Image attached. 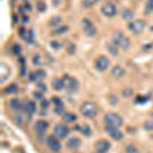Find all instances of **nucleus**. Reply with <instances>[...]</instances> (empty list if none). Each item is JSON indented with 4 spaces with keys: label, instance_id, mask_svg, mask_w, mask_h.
Segmentation results:
<instances>
[{
    "label": "nucleus",
    "instance_id": "nucleus-1",
    "mask_svg": "<svg viewBox=\"0 0 153 153\" xmlns=\"http://www.w3.org/2000/svg\"><path fill=\"white\" fill-rule=\"evenodd\" d=\"M81 114L87 118H93L98 114V108L93 102L86 101L81 105Z\"/></svg>",
    "mask_w": 153,
    "mask_h": 153
},
{
    "label": "nucleus",
    "instance_id": "nucleus-2",
    "mask_svg": "<svg viewBox=\"0 0 153 153\" xmlns=\"http://www.w3.org/2000/svg\"><path fill=\"white\" fill-rule=\"evenodd\" d=\"M104 123L108 126L121 128L123 123V121L121 117V115L115 114V112H107L104 115Z\"/></svg>",
    "mask_w": 153,
    "mask_h": 153
},
{
    "label": "nucleus",
    "instance_id": "nucleus-3",
    "mask_svg": "<svg viewBox=\"0 0 153 153\" xmlns=\"http://www.w3.org/2000/svg\"><path fill=\"white\" fill-rule=\"evenodd\" d=\"M82 25H83V31L85 33L86 36L88 37H94L97 33L95 26L93 25V23L89 20V18H83L82 20Z\"/></svg>",
    "mask_w": 153,
    "mask_h": 153
},
{
    "label": "nucleus",
    "instance_id": "nucleus-4",
    "mask_svg": "<svg viewBox=\"0 0 153 153\" xmlns=\"http://www.w3.org/2000/svg\"><path fill=\"white\" fill-rule=\"evenodd\" d=\"M54 134L55 136H57L59 139H64L68 136L70 134V129L68 128V126H66L64 123H57L54 128Z\"/></svg>",
    "mask_w": 153,
    "mask_h": 153
},
{
    "label": "nucleus",
    "instance_id": "nucleus-5",
    "mask_svg": "<svg viewBox=\"0 0 153 153\" xmlns=\"http://www.w3.org/2000/svg\"><path fill=\"white\" fill-rule=\"evenodd\" d=\"M64 82V87L66 88L68 92H76L79 88V82L77 81L75 78L66 76L63 78Z\"/></svg>",
    "mask_w": 153,
    "mask_h": 153
},
{
    "label": "nucleus",
    "instance_id": "nucleus-6",
    "mask_svg": "<svg viewBox=\"0 0 153 153\" xmlns=\"http://www.w3.org/2000/svg\"><path fill=\"white\" fill-rule=\"evenodd\" d=\"M144 28H145V23L143 20H134V22L130 23L129 25V29L133 34L135 35H139L143 32Z\"/></svg>",
    "mask_w": 153,
    "mask_h": 153
},
{
    "label": "nucleus",
    "instance_id": "nucleus-7",
    "mask_svg": "<svg viewBox=\"0 0 153 153\" xmlns=\"http://www.w3.org/2000/svg\"><path fill=\"white\" fill-rule=\"evenodd\" d=\"M109 63H110L109 59L104 55L99 56V57H97L95 60L96 68H97L98 71H100V72H104V71L107 70L108 66H109Z\"/></svg>",
    "mask_w": 153,
    "mask_h": 153
},
{
    "label": "nucleus",
    "instance_id": "nucleus-8",
    "mask_svg": "<svg viewBox=\"0 0 153 153\" xmlns=\"http://www.w3.org/2000/svg\"><path fill=\"white\" fill-rule=\"evenodd\" d=\"M105 131H106V133H107L108 135L112 138V139L116 140V141L121 140L123 139V133H121V132L118 130V128H116V127H112V126H108L107 125L105 127Z\"/></svg>",
    "mask_w": 153,
    "mask_h": 153
},
{
    "label": "nucleus",
    "instance_id": "nucleus-9",
    "mask_svg": "<svg viewBox=\"0 0 153 153\" xmlns=\"http://www.w3.org/2000/svg\"><path fill=\"white\" fill-rule=\"evenodd\" d=\"M46 143H47L48 147L53 152H59L61 149V145H60L59 141L54 136H48L47 139H46Z\"/></svg>",
    "mask_w": 153,
    "mask_h": 153
},
{
    "label": "nucleus",
    "instance_id": "nucleus-10",
    "mask_svg": "<svg viewBox=\"0 0 153 153\" xmlns=\"http://www.w3.org/2000/svg\"><path fill=\"white\" fill-rule=\"evenodd\" d=\"M110 148V142L105 139L98 140L95 144V150L97 153H106Z\"/></svg>",
    "mask_w": 153,
    "mask_h": 153
},
{
    "label": "nucleus",
    "instance_id": "nucleus-11",
    "mask_svg": "<svg viewBox=\"0 0 153 153\" xmlns=\"http://www.w3.org/2000/svg\"><path fill=\"white\" fill-rule=\"evenodd\" d=\"M101 12L107 18H114L116 14V8H115L114 3H105L101 7Z\"/></svg>",
    "mask_w": 153,
    "mask_h": 153
},
{
    "label": "nucleus",
    "instance_id": "nucleus-12",
    "mask_svg": "<svg viewBox=\"0 0 153 153\" xmlns=\"http://www.w3.org/2000/svg\"><path fill=\"white\" fill-rule=\"evenodd\" d=\"M48 126L49 125H48L47 121H43V119H40V121H38L35 123V130H36V132L39 135H43L46 132V130L48 129Z\"/></svg>",
    "mask_w": 153,
    "mask_h": 153
},
{
    "label": "nucleus",
    "instance_id": "nucleus-13",
    "mask_svg": "<svg viewBox=\"0 0 153 153\" xmlns=\"http://www.w3.org/2000/svg\"><path fill=\"white\" fill-rule=\"evenodd\" d=\"M126 71L123 68H121V66H115L114 68L111 70V76L114 79H121V77H123Z\"/></svg>",
    "mask_w": 153,
    "mask_h": 153
},
{
    "label": "nucleus",
    "instance_id": "nucleus-14",
    "mask_svg": "<svg viewBox=\"0 0 153 153\" xmlns=\"http://www.w3.org/2000/svg\"><path fill=\"white\" fill-rule=\"evenodd\" d=\"M80 144H81V140H80L79 138H77V137H73L68 141L66 146H68V148H71V149H75V148L79 147Z\"/></svg>",
    "mask_w": 153,
    "mask_h": 153
},
{
    "label": "nucleus",
    "instance_id": "nucleus-15",
    "mask_svg": "<svg viewBox=\"0 0 153 153\" xmlns=\"http://www.w3.org/2000/svg\"><path fill=\"white\" fill-rule=\"evenodd\" d=\"M52 88L56 91H60L64 88V82L63 79H55L52 82Z\"/></svg>",
    "mask_w": 153,
    "mask_h": 153
},
{
    "label": "nucleus",
    "instance_id": "nucleus-16",
    "mask_svg": "<svg viewBox=\"0 0 153 153\" xmlns=\"http://www.w3.org/2000/svg\"><path fill=\"white\" fill-rule=\"evenodd\" d=\"M10 75V70L6 66H4L3 63H1V84H3V82L6 81L8 77Z\"/></svg>",
    "mask_w": 153,
    "mask_h": 153
},
{
    "label": "nucleus",
    "instance_id": "nucleus-17",
    "mask_svg": "<svg viewBox=\"0 0 153 153\" xmlns=\"http://www.w3.org/2000/svg\"><path fill=\"white\" fill-rule=\"evenodd\" d=\"M26 109L29 114H34L37 110L36 103H35L34 101H28L26 104Z\"/></svg>",
    "mask_w": 153,
    "mask_h": 153
},
{
    "label": "nucleus",
    "instance_id": "nucleus-18",
    "mask_svg": "<svg viewBox=\"0 0 153 153\" xmlns=\"http://www.w3.org/2000/svg\"><path fill=\"white\" fill-rule=\"evenodd\" d=\"M18 84H16V83H12V84H10V85H8L7 87L4 89V92H5L6 94H14V93H16L18 92Z\"/></svg>",
    "mask_w": 153,
    "mask_h": 153
},
{
    "label": "nucleus",
    "instance_id": "nucleus-19",
    "mask_svg": "<svg viewBox=\"0 0 153 153\" xmlns=\"http://www.w3.org/2000/svg\"><path fill=\"white\" fill-rule=\"evenodd\" d=\"M77 115L72 114V112H66V114H63L62 115V119H63L66 123H73V121H77Z\"/></svg>",
    "mask_w": 153,
    "mask_h": 153
},
{
    "label": "nucleus",
    "instance_id": "nucleus-20",
    "mask_svg": "<svg viewBox=\"0 0 153 153\" xmlns=\"http://www.w3.org/2000/svg\"><path fill=\"white\" fill-rule=\"evenodd\" d=\"M9 105L10 107H11L12 110H20V108H22V102H20V100L16 99V98H14V99H11L9 102Z\"/></svg>",
    "mask_w": 153,
    "mask_h": 153
},
{
    "label": "nucleus",
    "instance_id": "nucleus-21",
    "mask_svg": "<svg viewBox=\"0 0 153 153\" xmlns=\"http://www.w3.org/2000/svg\"><path fill=\"white\" fill-rule=\"evenodd\" d=\"M119 47L123 48V50H128L131 47V40L125 36L123 38V40L121 41V43H119Z\"/></svg>",
    "mask_w": 153,
    "mask_h": 153
},
{
    "label": "nucleus",
    "instance_id": "nucleus-22",
    "mask_svg": "<svg viewBox=\"0 0 153 153\" xmlns=\"http://www.w3.org/2000/svg\"><path fill=\"white\" fill-rule=\"evenodd\" d=\"M106 47H107V50L109 51L110 54H112L114 56H117L118 55V49H117V46L115 45L114 43H108L107 45H106Z\"/></svg>",
    "mask_w": 153,
    "mask_h": 153
},
{
    "label": "nucleus",
    "instance_id": "nucleus-23",
    "mask_svg": "<svg viewBox=\"0 0 153 153\" xmlns=\"http://www.w3.org/2000/svg\"><path fill=\"white\" fill-rule=\"evenodd\" d=\"M134 16L133 12H132V10L128 9V8H125V9H123V11H121V18H123V20H132Z\"/></svg>",
    "mask_w": 153,
    "mask_h": 153
},
{
    "label": "nucleus",
    "instance_id": "nucleus-24",
    "mask_svg": "<svg viewBox=\"0 0 153 153\" xmlns=\"http://www.w3.org/2000/svg\"><path fill=\"white\" fill-rule=\"evenodd\" d=\"M123 37H125V35H123L121 32H115L114 34V37H112V39H114V43L116 46H119V43H121V41L123 40Z\"/></svg>",
    "mask_w": 153,
    "mask_h": 153
},
{
    "label": "nucleus",
    "instance_id": "nucleus-25",
    "mask_svg": "<svg viewBox=\"0 0 153 153\" xmlns=\"http://www.w3.org/2000/svg\"><path fill=\"white\" fill-rule=\"evenodd\" d=\"M153 12V0H147L145 5V13L150 14Z\"/></svg>",
    "mask_w": 153,
    "mask_h": 153
},
{
    "label": "nucleus",
    "instance_id": "nucleus-26",
    "mask_svg": "<svg viewBox=\"0 0 153 153\" xmlns=\"http://www.w3.org/2000/svg\"><path fill=\"white\" fill-rule=\"evenodd\" d=\"M98 0H83V2H82V5H83V7L85 8H90L92 7V6H94L96 3H97Z\"/></svg>",
    "mask_w": 153,
    "mask_h": 153
},
{
    "label": "nucleus",
    "instance_id": "nucleus-27",
    "mask_svg": "<svg viewBox=\"0 0 153 153\" xmlns=\"http://www.w3.org/2000/svg\"><path fill=\"white\" fill-rule=\"evenodd\" d=\"M60 23H61V18H60V16H54V18H52L51 20H50L49 24L51 25V26L56 27L58 26Z\"/></svg>",
    "mask_w": 153,
    "mask_h": 153
},
{
    "label": "nucleus",
    "instance_id": "nucleus-28",
    "mask_svg": "<svg viewBox=\"0 0 153 153\" xmlns=\"http://www.w3.org/2000/svg\"><path fill=\"white\" fill-rule=\"evenodd\" d=\"M12 52H13L14 55H18V54H20V52H22V46L20 45V44H13L12 45Z\"/></svg>",
    "mask_w": 153,
    "mask_h": 153
},
{
    "label": "nucleus",
    "instance_id": "nucleus-29",
    "mask_svg": "<svg viewBox=\"0 0 153 153\" xmlns=\"http://www.w3.org/2000/svg\"><path fill=\"white\" fill-rule=\"evenodd\" d=\"M144 129L146 131H153V119H149V121H146L143 125Z\"/></svg>",
    "mask_w": 153,
    "mask_h": 153
},
{
    "label": "nucleus",
    "instance_id": "nucleus-30",
    "mask_svg": "<svg viewBox=\"0 0 153 153\" xmlns=\"http://www.w3.org/2000/svg\"><path fill=\"white\" fill-rule=\"evenodd\" d=\"M82 133L84 134V135L86 136V137H90V136L92 135V131H91V129H90V127L88 125H86V126H84L83 127V129H82Z\"/></svg>",
    "mask_w": 153,
    "mask_h": 153
},
{
    "label": "nucleus",
    "instance_id": "nucleus-31",
    "mask_svg": "<svg viewBox=\"0 0 153 153\" xmlns=\"http://www.w3.org/2000/svg\"><path fill=\"white\" fill-rule=\"evenodd\" d=\"M35 75H36V78L39 80H43L46 78V73L44 72L43 70H38L35 72Z\"/></svg>",
    "mask_w": 153,
    "mask_h": 153
},
{
    "label": "nucleus",
    "instance_id": "nucleus-32",
    "mask_svg": "<svg viewBox=\"0 0 153 153\" xmlns=\"http://www.w3.org/2000/svg\"><path fill=\"white\" fill-rule=\"evenodd\" d=\"M46 8H47V6H46V4L44 3V2L42 1L37 2V9H38L40 12H44L46 10Z\"/></svg>",
    "mask_w": 153,
    "mask_h": 153
},
{
    "label": "nucleus",
    "instance_id": "nucleus-33",
    "mask_svg": "<svg viewBox=\"0 0 153 153\" xmlns=\"http://www.w3.org/2000/svg\"><path fill=\"white\" fill-rule=\"evenodd\" d=\"M66 51L68 54H74L76 52V45L74 43H70L68 45V48H66Z\"/></svg>",
    "mask_w": 153,
    "mask_h": 153
},
{
    "label": "nucleus",
    "instance_id": "nucleus-34",
    "mask_svg": "<svg viewBox=\"0 0 153 153\" xmlns=\"http://www.w3.org/2000/svg\"><path fill=\"white\" fill-rule=\"evenodd\" d=\"M68 31V27H59V28H56L55 31H54V34H62V33L66 32Z\"/></svg>",
    "mask_w": 153,
    "mask_h": 153
},
{
    "label": "nucleus",
    "instance_id": "nucleus-35",
    "mask_svg": "<svg viewBox=\"0 0 153 153\" xmlns=\"http://www.w3.org/2000/svg\"><path fill=\"white\" fill-rule=\"evenodd\" d=\"M52 102L55 104V106H61V105H63V103H62L61 99H60V98H58V97H52Z\"/></svg>",
    "mask_w": 153,
    "mask_h": 153
},
{
    "label": "nucleus",
    "instance_id": "nucleus-36",
    "mask_svg": "<svg viewBox=\"0 0 153 153\" xmlns=\"http://www.w3.org/2000/svg\"><path fill=\"white\" fill-rule=\"evenodd\" d=\"M33 63L35 66H40L41 64V61H40V55L39 54H36V55L33 57Z\"/></svg>",
    "mask_w": 153,
    "mask_h": 153
},
{
    "label": "nucleus",
    "instance_id": "nucleus-37",
    "mask_svg": "<svg viewBox=\"0 0 153 153\" xmlns=\"http://www.w3.org/2000/svg\"><path fill=\"white\" fill-rule=\"evenodd\" d=\"M14 119H16V121L18 123V125H23V123H24V119H23V116H20V115H16Z\"/></svg>",
    "mask_w": 153,
    "mask_h": 153
},
{
    "label": "nucleus",
    "instance_id": "nucleus-38",
    "mask_svg": "<svg viewBox=\"0 0 153 153\" xmlns=\"http://www.w3.org/2000/svg\"><path fill=\"white\" fill-rule=\"evenodd\" d=\"M37 87H38L39 89L41 90V91H43V92L47 90V87H46V85L44 83H42V82H40V83L37 84Z\"/></svg>",
    "mask_w": 153,
    "mask_h": 153
},
{
    "label": "nucleus",
    "instance_id": "nucleus-39",
    "mask_svg": "<svg viewBox=\"0 0 153 153\" xmlns=\"http://www.w3.org/2000/svg\"><path fill=\"white\" fill-rule=\"evenodd\" d=\"M18 34H20V36L22 37V38H25V37H26V29H25L24 27H20V30H18Z\"/></svg>",
    "mask_w": 153,
    "mask_h": 153
},
{
    "label": "nucleus",
    "instance_id": "nucleus-40",
    "mask_svg": "<svg viewBox=\"0 0 153 153\" xmlns=\"http://www.w3.org/2000/svg\"><path fill=\"white\" fill-rule=\"evenodd\" d=\"M48 106H49V101L46 99L42 100L41 101V107L44 108V109H46V108H48Z\"/></svg>",
    "mask_w": 153,
    "mask_h": 153
},
{
    "label": "nucleus",
    "instance_id": "nucleus-41",
    "mask_svg": "<svg viewBox=\"0 0 153 153\" xmlns=\"http://www.w3.org/2000/svg\"><path fill=\"white\" fill-rule=\"evenodd\" d=\"M55 112L57 114H63V105H61V106H55Z\"/></svg>",
    "mask_w": 153,
    "mask_h": 153
},
{
    "label": "nucleus",
    "instance_id": "nucleus-42",
    "mask_svg": "<svg viewBox=\"0 0 153 153\" xmlns=\"http://www.w3.org/2000/svg\"><path fill=\"white\" fill-rule=\"evenodd\" d=\"M127 152L128 153H137V149H136L134 146L130 145V146H128L127 147Z\"/></svg>",
    "mask_w": 153,
    "mask_h": 153
},
{
    "label": "nucleus",
    "instance_id": "nucleus-43",
    "mask_svg": "<svg viewBox=\"0 0 153 153\" xmlns=\"http://www.w3.org/2000/svg\"><path fill=\"white\" fill-rule=\"evenodd\" d=\"M50 44H51V47L53 48V49H58V48L60 47V44L56 41H52Z\"/></svg>",
    "mask_w": 153,
    "mask_h": 153
},
{
    "label": "nucleus",
    "instance_id": "nucleus-44",
    "mask_svg": "<svg viewBox=\"0 0 153 153\" xmlns=\"http://www.w3.org/2000/svg\"><path fill=\"white\" fill-rule=\"evenodd\" d=\"M33 40H34V32L33 31H30V36H29L28 38V42H33Z\"/></svg>",
    "mask_w": 153,
    "mask_h": 153
},
{
    "label": "nucleus",
    "instance_id": "nucleus-45",
    "mask_svg": "<svg viewBox=\"0 0 153 153\" xmlns=\"http://www.w3.org/2000/svg\"><path fill=\"white\" fill-rule=\"evenodd\" d=\"M34 97L37 98V99H41V98H42V93H40V92H35V93H34Z\"/></svg>",
    "mask_w": 153,
    "mask_h": 153
},
{
    "label": "nucleus",
    "instance_id": "nucleus-46",
    "mask_svg": "<svg viewBox=\"0 0 153 153\" xmlns=\"http://www.w3.org/2000/svg\"><path fill=\"white\" fill-rule=\"evenodd\" d=\"M53 3L55 6L59 5V3H61V0H53Z\"/></svg>",
    "mask_w": 153,
    "mask_h": 153
},
{
    "label": "nucleus",
    "instance_id": "nucleus-47",
    "mask_svg": "<svg viewBox=\"0 0 153 153\" xmlns=\"http://www.w3.org/2000/svg\"><path fill=\"white\" fill-rule=\"evenodd\" d=\"M25 7H26V9H27V10H31V5H30V4L27 3L26 5H25Z\"/></svg>",
    "mask_w": 153,
    "mask_h": 153
},
{
    "label": "nucleus",
    "instance_id": "nucleus-48",
    "mask_svg": "<svg viewBox=\"0 0 153 153\" xmlns=\"http://www.w3.org/2000/svg\"><path fill=\"white\" fill-rule=\"evenodd\" d=\"M23 22H24V23L28 22V18H27V16H23Z\"/></svg>",
    "mask_w": 153,
    "mask_h": 153
},
{
    "label": "nucleus",
    "instance_id": "nucleus-49",
    "mask_svg": "<svg viewBox=\"0 0 153 153\" xmlns=\"http://www.w3.org/2000/svg\"><path fill=\"white\" fill-rule=\"evenodd\" d=\"M98 1H104V0H98Z\"/></svg>",
    "mask_w": 153,
    "mask_h": 153
},
{
    "label": "nucleus",
    "instance_id": "nucleus-50",
    "mask_svg": "<svg viewBox=\"0 0 153 153\" xmlns=\"http://www.w3.org/2000/svg\"><path fill=\"white\" fill-rule=\"evenodd\" d=\"M151 116H153V112H152V114H151Z\"/></svg>",
    "mask_w": 153,
    "mask_h": 153
},
{
    "label": "nucleus",
    "instance_id": "nucleus-51",
    "mask_svg": "<svg viewBox=\"0 0 153 153\" xmlns=\"http://www.w3.org/2000/svg\"><path fill=\"white\" fill-rule=\"evenodd\" d=\"M152 138H153V136H152Z\"/></svg>",
    "mask_w": 153,
    "mask_h": 153
}]
</instances>
